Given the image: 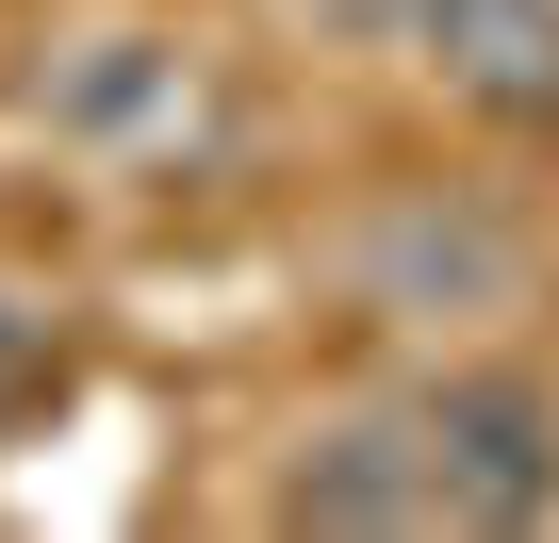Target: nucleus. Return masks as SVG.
I'll list each match as a JSON object with an SVG mask.
<instances>
[{
	"label": "nucleus",
	"mask_w": 559,
	"mask_h": 543,
	"mask_svg": "<svg viewBox=\"0 0 559 543\" xmlns=\"http://www.w3.org/2000/svg\"><path fill=\"white\" fill-rule=\"evenodd\" d=\"M313 281L330 314H362L379 346H510L559 281V247L510 181L477 165H412V181H362L330 231H313Z\"/></svg>",
	"instance_id": "obj_1"
},
{
	"label": "nucleus",
	"mask_w": 559,
	"mask_h": 543,
	"mask_svg": "<svg viewBox=\"0 0 559 543\" xmlns=\"http://www.w3.org/2000/svg\"><path fill=\"white\" fill-rule=\"evenodd\" d=\"M412 428L444 477V527H559V379L510 346H428L412 363Z\"/></svg>",
	"instance_id": "obj_2"
},
{
	"label": "nucleus",
	"mask_w": 559,
	"mask_h": 543,
	"mask_svg": "<svg viewBox=\"0 0 559 543\" xmlns=\"http://www.w3.org/2000/svg\"><path fill=\"white\" fill-rule=\"evenodd\" d=\"M280 527H444V477H428V428H412V379L395 396H330L280 428V477H263Z\"/></svg>",
	"instance_id": "obj_3"
},
{
	"label": "nucleus",
	"mask_w": 559,
	"mask_h": 543,
	"mask_svg": "<svg viewBox=\"0 0 559 543\" xmlns=\"http://www.w3.org/2000/svg\"><path fill=\"white\" fill-rule=\"evenodd\" d=\"M34 116H50V149L132 165V149H165V132L198 116V50H181V34H67V50L34 67Z\"/></svg>",
	"instance_id": "obj_4"
},
{
	"label": "nucleus",
	"mask_w": 559,
	"mask_h": 543,
	"mask_svg": "<svg viewBox=\"0 0 559 543\" xmlns=\"http://www.w3.org/2000/svg\"><path fill=\"white\" fill-rule=\"evenodd\" d=\"M412 50L477 116H559V0H412Z\"/></svg>",
	"instance_id": "obj_5"
},
{
	"label": "nucleus",
	"mask_w": 559,
	"mask_h": 543,
	"mask_svg": "<svg viewBox=\"0 0 559 543\" xmlns=\"http://www.w3.org/2000/svg\"><path fill=\"white\" fill-rule=\"evenodd\" d=\"M50 379H67V330H50L34 297H0V412H34Z\"/></svg>",
	"instance_id": "obj_6"
}]
</instances>
